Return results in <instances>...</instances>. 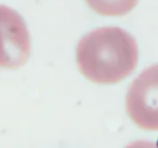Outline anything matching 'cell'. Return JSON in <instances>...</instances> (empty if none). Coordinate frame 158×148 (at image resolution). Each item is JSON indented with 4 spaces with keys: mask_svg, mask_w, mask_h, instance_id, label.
<instances>
[{
    "mask_svg": "<svg viewBox=\"0 0 158 148\" xmlns=\"http://www.w3.org/2000/svg\"><path fill=\"white\" fill-rule=\"evenodd\" d=\"M93 11L103 16H123L136 6L138 0H85Z\"/></svg>",
    "mask_w": 158,
    "mask_h": 148,
    "instance_id": "cell-4",
    "label": "cell"
},
{
    "mask_svg": "<svg viewBox=\"0 0 158 148\" xmlns=\"http://www.w3.org/2000/svg\"><path fill=\"white\" fill-rule=\"evenodd\" d=\"M135 38L118 27H104L83 36L76 49V61L84 77L93 82L115 84L133 72L138 63Z\"/></svg>",
    "mask_w": 158,
    "mask_h": 148,
    "instance_id": "cell-1",
    "label": "cell"
},
{
    "mask_svg": "<svg viewBox=\"0 0 158 148\" xmlns=\"http://www.w3.org/2000/svg\"><path fill=\"white\" fill-rule=\"evenodd\" d=\"M126 148H158V145L152 142L139 140L131 143Z\"/></svg>",
    "mask_w": 158,
    "mask_h": 148,
    "instance_id": "cell-5",
    "label": "cell"
},
{
    "mask_svg": "<svg viewBox=\"0 0 158 148\" xmlns=\"http://www.w3.org/2000/svg\"><path fill=\"white\" fill-rule=\"evenodd\" d=\"M30 37L21 15L6 6L0 5V67L16 69L28 61Z\"/></svg>",
    "mask_w": 158,
    "mask_h": 148,
    "instance_id": "cell-3",
    "label": "cell"
},
{
    "mask_svg": "<svg viewBox=\"0 0 158 148\" xmlns=\"http://www.w3.org/2000/svg\"><path fill=\"white\" fill-rule=\"evenodd\" d=\"M126 108L137 126L158 131V64L146 69L132 82L127 94Z\"/></svg>",
    "mask_w": 158,
    "mask_h": 148,
    "instance_id": "cell-2",
    "label": "cell"
}]
</instances>
